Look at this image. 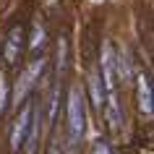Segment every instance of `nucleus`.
<instances>
[{
    "label": "nucleus",
    "mask_w": 154,
    "mask_h": 154,
    "mask_svg": "<svg viewBox=\"0 0 154 154\" xmlns=\"http://www.w3.org/2000/svg\"><path fill=\"white\" fill-rule=\"evenodd\" d=\"M65 115H68V136L71 144H79L86 128V110H84V91L79 86L68 89V105H65Z\"/></svg>",
    "instance_id": "f257e3e1"
},
{
    "label": "nucleus",
    "mask_w": 154,
    "mask_h": 154,
    "mask_svg": "<svg viewBox=\"0 0 154 154\" xmlns=\"http://www.w3.org/2000/svg\"><path fill=\"white\" fill-rule=\"evenodd\" d=\"M45 68H47V60L42 57V52H37V57L29 60V65L24 68V73L18 76V81H16V89H13V102H16V107L32 94V89L37 86V81L42 79Z\"/></svg>",
    "instance_id": "f03ea898"
},
{
    "label": "nucleus",
    "mask_w": 154,
    "mask_h": 154,
    "mask_svg": "<svg viewBox=\"0 0 154 154\" xmlns=\"http://www.w3.org/2000/svg\"><path fill=\"white\" fill-rule=\"evenodd\" d=\"M24 47H26V32H24V24H13L11 32L5 34V42H3V60L5 65H18L21 55H24Z\"/></svg>",
    "instance_id": "7ed1b4c3"
},
{
    "label": "nucleus",
    "mask_w": 154,
    "mask_h": 154,
    "mask_svg": "<svg viewBox=\"0 0 154 154\" xmlns=\"http://www.w3.org/2000/svg\"><path fill=\"white\" fill-rule=\"evenodd\" d=\"M32 110H34V99H24L16 120H13V131H11V152L13 154H18L21 146H24V138L29 133V123H32Z\"/></svg>",
    "instance_id": "20e7f679"
},
{
    "label": "nucleus",
    "mask_w": 154,
    "mask_h": 154,
    "mask_svg": "<svg viewBox=\"0 0 154 154\" xmlns=\"http://www.w3.org/2000/svg\"><path fill=\"white\" fill-rule=\"evenodd\" d=\"M115 60H118L115 45H112V42H105V45H102V55H99V76H102L105 91H118V73H115Z\"/></svg>",
    "instance_id": "39448f33"
},
{
    "label": "nucleus",
    "mask_w": 154,
    "mask_h": 154,
    "mask_svg": "<svg viewBox=\"0 0 154 154\" xmlns=\"http://www.w3.org/2000/svg\"><path fill=\"white\" fill-rule=\"evenodd\" d=\"M136 97H138V110H141V115L152 118V76L149 73H138Z\"/></svg>",
    "instance_id": "423d86ee"
},
{
    "label": "nucleus",
    "mask_w": 154,
    "mask_h": 154,
    "mask_svg": "<svg viewBox=\"0 0 154 154\" xmlns=\"http://www.w3.org/2000/svg\"><path fill=\"white\" fill-rule=\"evenodd\" d=\"M102 112H105V120L112 131L120 128L123 115H120V102H118V91H105V105H102Z\"/></svg>",
    "instance_id": "0eeeda50"
},
{
    "label": "nucleus",
    "mask_w": 154,
    "mask_h": 154,
    "mask_svg": "<svg viewBox=\"0 0 154 154\" xmlns=\"http://www.w3.org/2000/svg\"><path fill=\"white\" fill-rule=\"evenodd\" d=\"M89 97H91L94 112L102 115V105H105V84H102L99 68H91V73H89Z\"/></svg>",
    "instance_id": "6e6552de"
},
{
    "label": "nucleus",
    "mask_w": 154,
    "mask_h": 154,
    "mask_svg": "<svg viewBox=\"0 0 154 154\" xmlns=\"http://www.w3.org/2000/svg\"><path fill=\"white\" fill-rule=\"evenodd\" d=\"M68 73V37L60 34L57 39V81Z\"/></svg>",
    "instance_id": "1a4fd4ad"
},
{
    "label": "nucleus",
    "mask_w": 154,
    "mask_h": 154,
    "mask_svg": "<svg viewBox=\"0 0 154 154\" xmlns=\"http://www.w3.org/2000/svg\"><path fill=\"white\" fill-rule=\"evenodd\" d=\"M57 99H60V81L52 84V91H50V99H47V125H52V123H55Z\"/></svg>",
    "instance_id": "9d476101"
},
{
    "label": "nucleus",
    "mask_w": 154,
    "mask_h": 154,
    "mask_svg": "<svg viewBox=\"0 0 154 154\" xmlns=\"http://www.w3.org/2000/svg\"><path fill=\"white\" fill-rule=\"evenodd\" d=\"M29 47H32V52H42V47H45V26H42V24H34Z\"/></svg>",
    "instance_id": "9b49d317"
},
{
    "label": "nucleus",
    "mask_w": 154,
    "mask_h": 154,
    "mask_svg": "<svg viewBox=\"0 0 154 154\" xmlns=\"http://www.w3.org/2000/svg\"><path fill=\"white\" fill-rule=\"evenodd\" d=\"M5 105H8V81H5V76L0 73V115L5 112Z\"/></svg>",
    "instance_id": "f8f14e48"
},
{
    "label": "nucleus",
    "mask_w": 154,
    "mask_h": 154,
    "mask_svg": "<svg viewBox=\"0 0 154 154\" xmlns=\"http://www.w3.org/2000/svg\"><path fill=\"white\" fill-rule=\"evenodd\" d=\"M91 154H112V149H110V144H107L105 138H97L94 146H91Z\"/></svg>",
    "instance_id": "ddd939ff"
}]
</instances>
